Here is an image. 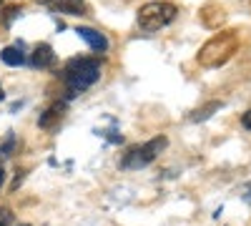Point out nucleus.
<instances>
[{"instance_id": "nucleus-14", "label": "nucleus", "mask_w": 251, "mask_h": 226, "mask_svg": "<svg viewBox=\"0 0 251 226\" xmlns=\"http://www.w3.org/2000/svg\"><path fill=\"white\" fill-rule=\"evenodd\" d=\"M0 8H3V3H0Z\"/></svg>"}, {"instance_id": "nucleus-10", "label": "nucleus", "mask_w": 251, "mask_h": 226, "mask_svg": "<svg viewBox=\"0 0 251 226\" xmlns=\"http://www.w3.org/2000/svg\"><path fill=\"white\" fill-rule=\"evenodd\" d=\"M241 123H244V128H249V131H251V111H246V113L241 116Z\"/></svg>"}, {"instance_id": "nucleus-9", "label": "nucleus", "mask_w": 251, "mask_h": 226, "mask_svg": "<svg viewBox=\"0 0 251 226\" xmlns=\"http://www.w3.org/2000/svg\"><path fill=\"white\" fill-rule=\"evenodd\" d=\"M219 108H221V103H219V100H211L208 106H203V108L194 111V113H191V121H194V123H199V121H206V118H211V113H214V111H219Z\"/></svg>"}, {"instance_id": "nucleus-13", "label": "nucleus", "mask_w": 251, "mask_h": 226, "mask_svg": "<svg viewBox=\"0 0 251 226\" xmlns=\"http://www.w3.org/2000/svg\"><path fill=\"white\" fill-rule=\"evenodd\" d=\"M0 100H3V88H0Z\"/></svg>"}, {"instance_id": "nucleus-3", "label": "nucleus", "mask_w": 251, "mask_h": 226, "mask_svg": "<svg viewBox=\"0 0 251 226\" xmlns=\"http://www.w3.org/2000/svg\"><path fill=\"white\" fill-rule=\"evenodd\" d=\"M166 136H156L151 138L149 143H143V146H133L123 153L121 158V169L126 171H136V169H143V166H149L151 161H156V156L166 149Z\"/></svg>"}, {"instance_id": "nucleus-4", "label": "nucleus", "mask_w": 251, "mask_h": 226, "mask_svg": "<svg viewBox=\"0 0 251 226\" xmlns=\"http://www.w3.org/2000/svg\"><path fill=\"white\" fill-rule=\"evenodd\" d=\"M43 3L58 13H66V15H83L86 13V3L83 0H43Z\"/></svg>"}, {"instance_id": "nucleus-8", "label": "nucleus", "mask_w": 251, "mask_h": 226, "mask_svg": "<svg viewBox=\"0 0 251 226\" xmlns=\"http://www.w3.org/2000/svg\"><path fill=\"white\" fill-rule=\"evenodd\" d=\"M0 60L8 63V66H23L25 55L20 53V48H3V50H0Z\"/></svg>"}, {"instance_id": "nucleus-6", "label": "nucleus", "mask_w": 251, "mask_h": 226, "mask_svg": "<svg viewBox=\"0 0 251 226\" xmlns=\"http://www.w3.org/2000/svg\"><path fill=\"white\" fill-rule=\"evenodd\" d=\"M30 63H33L35 68H50V66L55 63V53H53V48H50L48 43H40V46H35Z\"/></svg>"}, {"instance_id": "nucleus-5", "label": "nucleus", "mask_w": 251, "mask_h": 226, "mask_svg": "<svg viewBox=\"0 0 251 226\" xmlns=\"http://www.w3.org/2000/svg\"><path fill=\"white\" fill-rule=\"evenodd\" d=\"M86 43L93 48V50H98V53H103V50H108V38L103 35V33H98V30H93V28H78L75 30Z\"/></svg>"}, {"instance_id": "nucleus-7", "label": "nucleus", "mask_w": 251, "mask_h": 226, "mask_svg": "<svg viewBox=\"0 0 251 226\" xmlns=\"http://www.w3.org/2000/svg\"><path fill=\"white\" fill-rule=\"evenodd\" d=\"M63 113H66V103H53L43 116H40V121H38V126L40 128H53L55 123L63 118Z\"/></svg>"}, {"instance_id": "nucleus-1", "label": "nucleus", "mask_w": 251, "mask_h": 226, "mask_svg": "<svg viewBox=\"0 0 251 226\" xmlns=\"http://www.w3.org/2000/svg\"><path fill=\"white\" fill-rule=\"evenodd\" d=\"M60 78L68 86V98L78 96L80 91L91 88L100 78V60L98 58H73L71 63L63 68Z\"/></svg>"}, {"instance_id": "nucleus-12", "label": "nucleus", "mask_w": 251, "mask_h": 226, "mask_svg": "<svg viewBox=\"0 0 251 226\" xmlns=\"http://www.w3.org/2000/svg\"><path fill=\"white\" fill-rule=\"evenodd\" d=\"M3 183H5V171L0 169V186H3Z\"/></svg>"}, {"instance_id": "nucleus-2", "label": "nucleus", "mask_w": 251, "mask_h": 226, "mask_svg": "<svg viewBox=\"0 0 251 226\" xmlns=\"http://www.w3.org/2000/svg\"><path fill=\"white\" fill-rule=\"evenodd\" d=\"M178 15V8L174 3H166V0H153V3H146L138 10V28L146 33H156L161 28H166L169 23H174Z\"/></svg>"}, {"instance_id": "nucleus-11", "label": "nucleus", "mask_w": 251, "mask_h": 226, "mask_svg": "<svg viewBox=\"0 0 251 226\" xmlns=\"http://www.w3.org/2000/svg\"><path fill=\"white\" fill-rule=\"evenodd\" d=\"M8 219H10V214H8V211H0V226H5V224H8Z\"/></svg>"}]
</instances>
